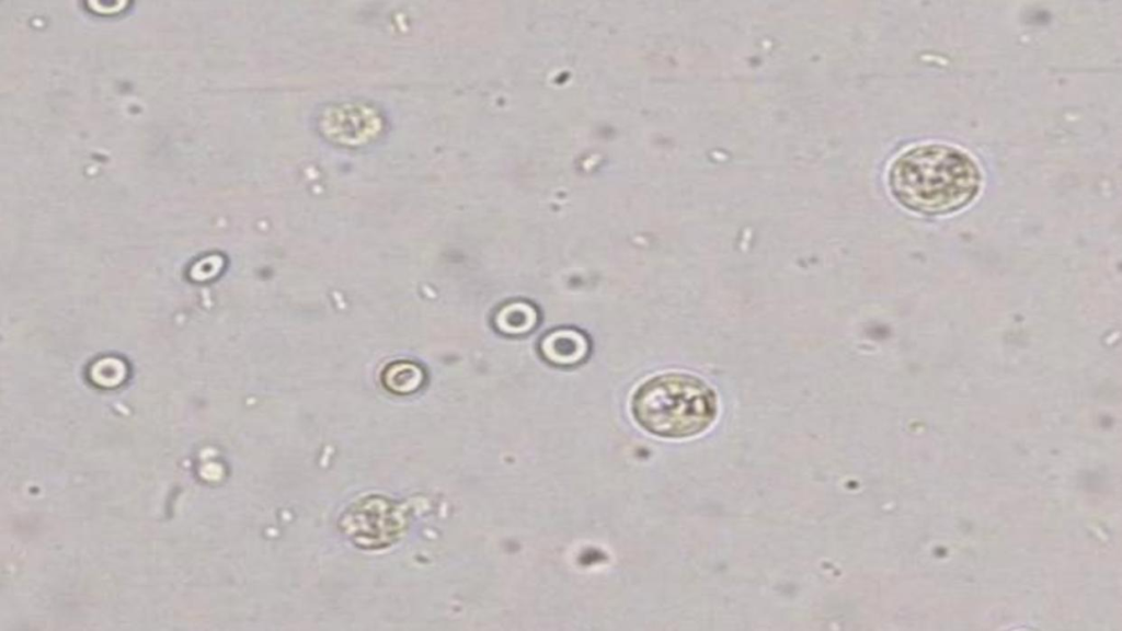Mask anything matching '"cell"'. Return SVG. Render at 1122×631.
Listing matches in <instances>:
<instances>
[{
    "instance_id": "cell-1",
    "label": "cell",
    "mask_w": 1122,
    "mask_h": 631,
    "mask_svg": "<svg viewBox=\"0 0 1122 631\" xmlns=\"http://www.w3.org/2000/svg\"><path fill=\"white\" fill-rule=\"evenodd\" d=\"M981 173L965 152L946 145L912 148L892 163L889 185L905 207L929 215L960 209L977 194Z\"/></svg>"
},
{
    "instance_id": "cell-2",
    "label": "cell",
    "mask_w": 1122,
    "mask_h": 631,
    "mask_svg": "<svg viewBox=\"0 0 1122 631\" xmlns=\"http://www.w3.org/2000/svg\"><path fill=\"white\" fill-rule=\"evenodd\" d=\"M631 409L648 432L664 438H687L711 426L718 414V401L713 389L702 379L668 372L645 381L634 393Z\"/></svg>"
},
{
    "instance_id": "cell-3",
    "label": "cell",
    "mask_w": 1122,
    "mask_h": 631,
    "mask_svg": "<svg viewBox=\"0 0 1122 631\" xmlns=\"http://www.w3.org/2000/svg\"><path fill=\"white\" fill-rule=\"evenodd\" d=\"M586 339L576 331L559 330L547 334L541 341V352L547 360L557 365L579 363L586 354Z\"/></svg>"
},
{
    "instance_id": "cell-4",
    "label": "cell",
    "mask_w": 1122,
    "mask_h": 631,
    "mask_svg": "<svg viewBox=\"0 0 1122 631\" xmlns=\"http://www.w3.org/2000/svg\"><path fill=\"white\" fill-rule=\"evenodd\" d=\"M535 312L528 306L513 305L504 308L497 316V325L501 330L511 333L527 331L535 321Z\"/></svg>"
}]
</instances>
